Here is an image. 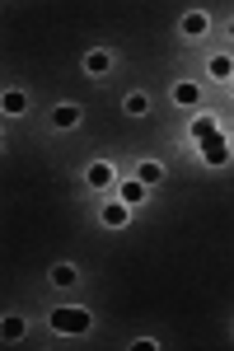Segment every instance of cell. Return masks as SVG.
<instances>
[{
	"mask_svg": "<svg viewBox=\"0 0 234 351\" xmlns=\"http://www.w3.org/2000/svg\"><path fill=\"white\" fill-rule=\"evenodd\" d=\"M84 183H89L94 192H108V188H117V169H113L108 160H94L89 169H84Z\"/></svg>",
	"mask_w": 234,
	"mask_h": 351,
	"instance_id": "4",
	"label": "cell"
},
{
	"mask_svg": "<svg viewBox=\"0 0 234 351\" xmlns=\"http://www.w3.org/2000/svg\"><path fill=\"white\" fill-rule=\"evenodd\" d=\"M131 351H159V342H155V337H136V342H131Z\"/></svg>",
	"mask_w": 234,
	"mask_h": 351,
	"instance_id": "17",
	"label": "cell"
},
{
	"mask_svg": "<svg viewBox=\"0 0 234 351\" xmlns=\"http://www.w3.org/2000/svg\"><path fill=\"white\" fill-rule=\"evenodd\" d=\"M117 197H122V202H127L131 211H136V206H141V202H145V197H150V188H145V183H141V178H127V183H117Z\"/></svg>",
	"mask_w": 234,
	"mask_h": 351,
	"instance_id": "9",
	"label": "cell"
},
{
	"mask_svg": "<svg viewBox=\"0 0 234 351\" xmlns=\"http://www.w3.org/2000/svg\"><path fill=\"white\" fill-rule=\"evenodd\" d=\"M47 281H52L56 291H71V286H80V267H75V263H52Z\"/></svg>",
	"mask_w": 234,
	"mask_h": 351,
	"instance_id": "8",
	"label": "cell"
},
{
	"mask_svg": "<svg viewBox=\"0 0 234 351\" xmlns=\"http://www.w3.org/2000/svg\"><path fill=\"white\" fill-rule=\"evenodd\" d=\"M108 71H113V52H104V47H94V52L84 56V75H94V80H104Z\"/></svg>",
	"mask_w": 234,
	"mask_h": 351,
	"instance_id": "10",
	"label": "cell"
},
{
	"mask_svg": "<svg viewBox=\"0 0 234 351\" xmlns=\"http://www.w3.org/2000/svg\"><path fill=\"white\" fill-rule=\"evenodd\" d=\"M230 38H234V19H230Z\"/></svg>",
	"mask_w": 234,
	"mask_h": 351,
	"instance_id": "18",
	"label": "cell"
},
{
	"mask_svg": "<svg viewBox=\"0 0 234 351\" xmlns=\"http://www.w3.org/2000/svg\"><path fill=\"white\" fill-rule=\"evenodd\" d=\"M52 127H56V132L80 127V104H56V108H52Z\"/></svg>",
	"mask_w": 234,
	"mask_h": 351,
	"instance_id": "12",
	"label": "cell"
},
{
	"mask_svg": "<svg viewBox=\"0 0 234 351\" xmlns=\"http://www.w3.org/2000/svg\"><path fill=\"white\" fill-rule=\"evenodd\" d=\"M187 132H192V141H207V136H215V132H220V122H215V112H197Z\"/></svg>",
	"mask_w": 234,
	"mask_h": 351,
	"instance_id": "14",
	"label": "cell"
},
{
	"mask_svg": "<svg viewBox=\"0 0 234 351\" xmlns=\"http://www.w3.org/2000/svg\"><path fill=\"white\" fill-rule=\"evenodd\" d=\"M0 112H5V117H24L28 112V94L24 89H5V94H0Z\"/></svg>",
	"mask_w": 234,
	"mask_h": 351,
	"instance_id": "11",
	"label": "cell"
},
{
	"mask_svg": "<svg viewBox=\"0 0 234 351\" xmlns=\"http://www.w3.org/2000/svg\"><path fill=\"white\" fill-rule=\"evenodd\" d=\"M178 33H183V38H192V43L207 38V33H211V14H207V10H187V14L178 19Z\"/></svg>",
	"mask_w": 234,
	"mask_h": 351,
	"instance_id": "5",
	"label": "cell"
},
{
	"mask_svg": "<svg viewBox=\"0 0 234 351\" xmlns=\"http://www.w3.org/2000/svg\"><path fill=\"white\" fill-rule=\"evenodd\" d=\"M47 324H52V332H61V337H84V332H94V314L80 309V304H56L52 314H47Z\"/></svg>",
	"mask_w": 234,
	"mask_h": 351,
	"instance_id": "1",
	"label": "cell"
},
{
	"mask_svg": "<svg viewBox=\"0 0 234 351\" xmlns=\"http://www.w3.org/2000/svg\"><path fill=\"white\" fill-rule=\"evenodd\" d=\"M0 337H5V342H24L28 324L19 319V314H5V319H0Z\"/></svg>",
	"mask_w": 234,
	"mask_h": 351,
	"instance_id": "13",
	"label": "cell"
},
{
	"mask_svg": "<svg viewBox=\"0 0 234 351\" xmlns=\"http://www.w3.org/2000/svg\"><path fill=\"white\" fill-rule=\"evenodd\" d=\"M122 112H127V117H145V112H150V94H145V89H131L127 99H122Z\"/></svg>",
	"mask_w": 234,
	"mask_h": 351,
	"instance_id": "16",
	"label": "cell"
},
{
	"mask_svg": "<svg viewBox=\"0 0 234 351\" xmlns=\"http://www.w3.org/2000/svg\"><path fill=\"white\" fill-rule=\"evenodd\" d=\"M207 80H220V84L234 80V56H230V52H215V56L207 61Z\"/></svg>",
	"mask_w": 234,
	"mask_h": 351,
	"instance_id": "7",
	"label": "cell"
},
{
	"mask_svg": "<svg viewBox=\"0 0 234 351\" xmlns=\"http://www.w3.org/2000/svg\"><path fill=\"white\" fill-rule=\"evenodd\" d=\"M99 225H108V230H122V225H131V206L113 192L104 206H99Z\"/></svg>",
	"mask_w": 234,
	"mask_h": 351,
	"instance_id": "3",
	"label": "cell"
},
{
	"mask_svg": "<svg viewBox=\"0 0 234 351\" xmlns=\"http://www.w3.org/2000/svg\"><path fill=\"white\" fill-rule=\"evenodd\" d=\"M230 94H234V80H230Z\"/></svg>",
	"mask_w": 234,
	"mask_h": 351,
	"instance_id": "19",
	"label": "cell"
},
{
	"mask_svg": "<svg viewBox=\"0 0 234 351\" xmlns=\"http://www.w3.org/2000/svg\"><path fill=\"white\" fill-rule=\"evenodd\" d=\"M136 178H141L145 188H159V183H164V164L159 160H141L136 164Z\"/></svg>",
	"mask_w": 234,
	"mask_h": 351,
	"instance_id": "15",
	"label": "cell"
},
{
	"mask_svg": "<svg viewBox=\"0 0 234 351\" xmlns=\"http://www.w3.org/2000/svg\"><path fill=\"white\" fill-rule=\"evenodd\" d=\"M197 155L211 164V169H225L230 164V155H234V145H230V136H207V141H197Z\"/></svg>",
	"mask_w": 234,
	"mask_h": 351,
	"instance_id": "2",
	"label": "cell"
},
{
	"mask_svg": "<svg viewBox=\"0 0 234 351\" xmlns=\"http://www.w3.org/2000/svg\"><path fill=\"white\" fill-rule=\"evenodd\" d=\"M169 99H174L178 108H197V104H202V84L197 80H178L174 89H169Z\"/></svg>",
	"mask_w": 234,
	"mask_h": 351,
	"instance_id": "6",
	"label": "cell"
}]
</instances>
